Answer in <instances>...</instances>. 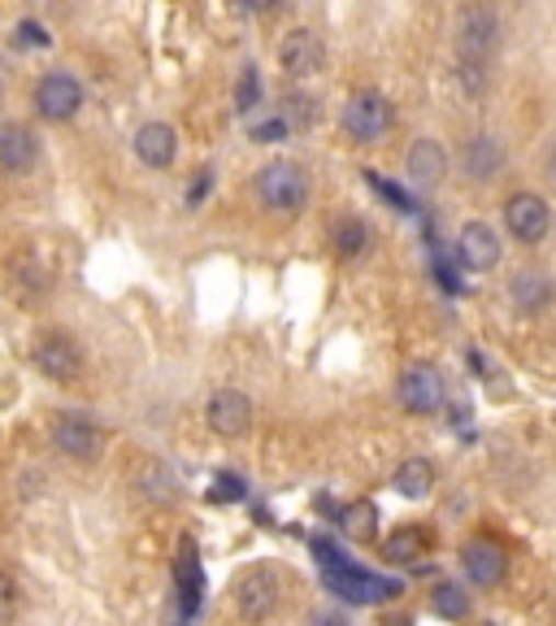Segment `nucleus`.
<instances>
[{"mask_svg":"<svg viewBox=\"0 0 556 626\" xmlns=\"http://www.w3.org/2000/svg\"><path fill=\"white\" fill-rule=\"evenodd\" d=\"M314 626H352V623H348L343 614H318V618H314Z\"/></svg>","mask_w":556,"mask_h":626,"instance_id":"nucleus-29","label":"nucleus"},{"mask_svg":"<svg viewBox=\"0 0 556 626\" xmlns=\"http://www.w3.org/2000/svg\"><path fill=\"white\" fill-rule=\"evenodd\" d=\"M461 570H465L469 583L496 588V583L504 579V570H509V557H504V548H500L496 539L478 535V539H465V544H461Z\"/></svg>","mask_w":556,"mask_h":626,"instance_id":"nucleus-12","label":"nucleus"},{"mask_svg":"<svg viewBox=\"0 0 556 626\" xmlns=\"http://www.w3.org/2000/svg\"><path fill=\"white\" fill-rule=\"evenodd\" d=\"M327 566H331V588L343 601H352V605H378V601H392V596L400 592V588L387 583V579H374V574H361V570L343 566L339 553H334Z\"/></svg>","mask_w":556,"mask_h":626,"instance_id":"nucleus-11","label":"nucleus"},{"mask_svg":"<svg viewBox=\"0 0 556 626\" xmlns=\"http://www.w3.org/2000/svg\"><path fill=\"white\" fill-rule=\"evenodd\" d=\"M431 610L435 618H447V623H465L469 618V592L461 583H440L431 592Z\"/></svg>","mask_w":556,"mask_h":626,"instance_id":"nucleus-24","label":"nucleus"},{"mask_svg":"<svg viewBox=\"0 0 556 626\" xmlns=\"http://www.w3.org/2000/svg\"><path fill=\"white\" fill-rule=\"evenodd\" d=\"M135 488H139L144 501H174V479H170V470L161 462H144L139 475H135Z\"/></svg>","mask_w":556,"mask_h":626,"instance_id":"nucleus-23","label":"nucleus"},{"mask_svg":"<svg viewBox=\"0 0 556 626\" xmlns=\"http://www.w3.org/2000/svg\"><path fill=\"white\" fill-rule=\"evenodd\" d=\"M331 244L339 257H361V252L370 249V227L361 218H339L331 231Z\"/></svg>","mask_w":556,"mask_h":626,"instance_id":"nucleus-25","label":"nucleus"},{"mask_svg":"<svg viewBox=\"0 0 556 626\" xmlns=\"http://www.w3.org/2000/svg\"><path fill=\"white\" fill-rule=\"evenodd\" d=\"M396 123V110H392V101L383 96V92H356L348 105H343V130L352 135V139H365V144H374V139H383L387 130Z\"/></svg>","mask_w":556,"mask_h":626,"instance_id":"nucleus-5","label":"nucleus"},{"mask_svg":"<svg viewBox=\"0 0 556 626\" xmlns=\"http://www.w3.org/2000/svg\"><path fill=\"white\" fill-rule=\"evenodd\" d=\"M35 371L53 383H75L83 371V349L66 331H44L35 340Z\"/></svg>","mask_w":556,"mask_h":626,"instance_id":"nucleus-8","label":"nucleus"},{"mask_svg":"<svg viewBox=\"0 0 556 626\" xmlns=\"http://www.w3.org/2000/svg\"><path fill=\"white\" fill-rule=\"evenodd\" d=\"M13 614H18V583L9 574H0V626L13 623Z\"/></svg>","mask_w":556,"mask_h":626,"instance_id":"nucleus-27","label":"nucleus"},{"mask_svg":"<svg viewBox=\"0 0 556 626\" xmlns=\"http://www.w3.org/2000/svg\"><path fill=\"white\" fill-rule=\"evenodd\" d=\"M392 488H396L400 497H409V501H422V497H431V488H435V466H431L427 457H409V462L396 466Z\"/></svg>","mask_w":556,"mask_h":626,"instance_id":"nucleus-20","label":"nucleus"},{"mask_svg":"<svg viewBox=\"0 0 556 626\" xmlns=\"http://www.w3.org/2000/svg\"><path fill=\"white\" fill-rule=\"evenodd\" d=\"M447 148L440 139H431V135H422L413 148H409V157H405V174H409V183L418 187V192H435L440 183L447 179Z\"/></svg>","mask_w":556,"mask_h":626,"instance_id":"nucleus-14","label":"nucleus"},{"mask_svg":"<svg viewBox=\"0 0 556 626\" xmlns=\"http://www.w3.org/2000/svg\"><path fill=\"white\" fill-rule=\"evenodd\" d=\"M205 418H209V431L223 435V440H239L248 435L252 426V400L239 391V387H218L205 405Z\"/></svg>","mask_w":556,"mask_h":626,"instance_id":"nucleus-10","label":"nucleus"},{"mask_svg":"<svg viewBox=\"0 0 556 626\" xmlns=\"http://www.w3.org/2000/svg\"><path fill=\"white\" fill-rule=\"evenodd\" d=\"M53 444L70 457V462H97L105 453V431L88 418V413H57L53 422Z\"/></svg>","mask_w":556,"mask_h":626,"instance_id":"nucleus-7","label":"nucleus"},{"mask_svg":"<svg viewBox=\"0 0 556 626\" xmlns=\"http://www.w3.org/2000/svg\"><path fill=\"white\" fill-rule=\"evenodd\" d=\"M378 626H413L409 618H387V623H378Z\"/></svg>","mask_w":556,"mask_h":626,"instance_id":"nucleus-30","label":"nucleus"},{"mask_svg":"<svg viewBox=\"0 0 556 626\" xmlns=\"http://www.w3.org/2000/svg\"><path fill=\"white\" fill-rule=\"evenodd\" d=\"M427 548H431V535H427L422 526H400V531L383 544V557H387L392 566H409V561L427 557Z\"/></svg>","mask_w":556,"mask_h":626,"instance_id":"nucleus-22","label":"nucleus"},{"mask_svg":"<svg viewBox=\"0 0 556 626\" xmlns=\"http://www.w3.org/2000/svg\"><path fill=\"white\" fill-rule=\"evenodd\" d=\"M214 501H243V483L235 479V475H223L218 483H214V492H209Z\"/></svg>","mask_w":556,"mask_h":626,"instance_id":"nucleus-28","label":"nucleus"},{"mask_svg":"<svg viewBox=\"0 0 556 626\" xmlns=\"http://www.w3.org/2000/svg\"><path fill=\"white\" fill-rule=\"evenodd\" d=\"M456 257L465 270L483 274V270H496L500 265V236L487 227V223H465L461 236H456Z\"/></svg>","mask_w":556,"mask_h":626,"instance_id":"nucleus-15","label":"nucleus"},{"mask_svg":"<svg viewBox=\"0 0 556 626\" xmlns=\"http://www.w3.org/2000/svg\"><path fill=\"white\" fill-rule=\"evenodd\" d=\"M339 531H343V539H352V544H370L374 535H378V509L374 501H352L339 509Z\"/></svg>","mask_w":556,"mask_h":626,"instance_id":"nucleus-21","label":"nucleus"},{"mask_svg":"<svg viewBox=\"0 0 556 626\" xmlns=\"http://www.w3.org/2000/svg\"><path fill=\"white\" fill-rule=\"evenodd\" d=\"M456 48H461L465 66H483L500 48V18L491 9H483V4L465 9L461 22H456Z\"/></svg>","mask_w":556,"mask_h":626,"instance_id":"nucleus-4","label":"nucleus"},{"mask_svg":"<svg viewBox=\"0 0 556 626\" xmlns=\"http://www.w3.org/2000/svg\"><path fill=\"white\" fill-rule=\"evenodd\" d=\"M504 227L518 244H544L553 231V209L540 192H513L504 201Z\"/></svg>","mask_w":556,"mask_h":626,"instance_id":"nucleus-2","label":"nucleus"},{"mask_svg":"<svg viewBox=\"0 0 556 626\" xmlns=\"http://www.w3.org/2000/svg\"><path fill=\"white\" fill-rule=\"evenodd\" d=\"M279 66H283V75H292V79H314V75L327 66V44H322V35L309 31V26L287 31L283 44H279Z\"/></svg>","mask_w":556,"mask_h":626,"instance_id":"nucleus-9","label":"nucleus"},{"mask_svg":"<svg viewBox=\"0 0 556 626\" xmlns=\"http://www.w3.org/2000/svg\"><path fill=\"white\" fill-rule=\"evenodd\" d=\"M504 161H509V152H504V144L496 135H474L461 148V166H465V174L474 183H491L504 170Z\"/></svg>","mask_w":556,"mask_h":626,"instance_id":"nucleus-18","label":"nucleus"},{"mask_svg":"<svg viewBox=\"0 0 556 626\" xmlns=\"http://www.w3.org/2000/svg\"><path fill=\"white\" fill-rule=\"evenodd\" d=\"M261 105V70L257 66H243L239 70V83H235V110L239 114H252Z\"/></svg>","mask_w":556,"mask_h":626,"instance_id":"nucleus-26","label":"nucleus"},{"mask_svg":"<svg viewBox=\"0 0 556 626\" xmlns=\"http://www.w3.org/2000/svg\"><path fill=\"white\" fill-rule=\"evenodd\" d=\"M39 161V139L22 123L0 126V174H31Z\"/></svg>","mask_w":556,"mask_h":626,"instance_id":"nucleus-16","label":"nucleus"},{"mask_svg":"<svg viewBox=\"0 0 556 626\" xmlns=\"http://www.w3.org/2000/svg\"><path fill=\"white\" fill-rule=\"evenodd\" d=\"M553 296H556L553 278H548L544 270H518L513 283H509V300H513V309L526 314V318L544 314V309L553 305Z\"/></svg>","mask_w":556,"mask_h":626,"instance_id":"nucleus-19","label":"nucleus"},{"mask_svg":"<svg viewBox=\"0 0 556 626\" xmlns=\"http://www.w3.org/2000/svg\"><path fill=\"white\" fill-rule=\"evenodd\" d=\"M35 110H39V118H48V123H70V118L83 110V83H79L75 75H66V70L44 75V79L35 83Z\"/></svg>","mask_w":556,"mask_h":626,"instance_id":"nucleus-6","label":"nucleus"},{"mask_svg":"<svg viewBox=\"0 0 556 626\" xmlns=\"http://www.w3.org/2000/svg\"><path fill=\"white\" fill-rule=\"evenodd\" d=\"M257 196L279 214H300L309 201V174L296 161H270L257 174Z\"/></svg>","mask_w":556,"mask_h":626,"instance_id":"nucleus-1","label":"nucleus"},{"mask_svg":"<svg viewBox=\"0 0 556 626\" xmlns=\"http://www.w3.org/2000/svg\"><path fill=\"white\" fill-rule=\"evenodd\" d=\"M0 105H4V88H0Z\"/></svg>","mask_w":556,"mask_h":626,"instance_id":"nucleus-32","label":"nucleus"},{"mask_svg":"<svg viewBox=\"0 0 556 626\" xmlns=\"http://www.w3.org/2000/svg\"><path fill=\"white\" fill-rule=\"evenodd\" d=\"M548 179L556 183V148H553V157H548Z\"/></svg>","mask_w":556,"mask_h":626,"instance_id":"nucleus-31","label":"nucleus"},{"mask_svg":"<svg viewBox=\"0 0 556 626\" xmlns=\"http://www.w3.org/2000/svg\"><path fill=\"white\" fill-rule=\"evenodd\" d=\"M396 396L409 413H435L444 405V375L435 366H409L396 383Z\"/></svg>","mask_w":556,"mask_h":626,"instance_id":"nucleus-13","label":"nucleus"},{"mask_svg":"<svg viewBox=\"0 0 556 626\" xmlns=\"http://www.w3.org/2000/svg\"><path fill=\"white\" fill-rule=\"evenodd\" d=\"M235 610L248 623H265L279 610V574L270 566H248L235 579Z\"/></svg>","mask_w":556,"mask_h":626,"instance_id":"nucleus-3","label":"nucleus"},{"mask_svg":"<svg viewBox=\"0 0 556 626\" xmlns=\"http://www.w3.org/2000/svg\"><path fill=\"white\" fill-rule=\"evenodd\" d=\"M135 157L148 170H170L179 157V130L170 123H144L135 130Z\"/></svg>","mask_w":556,"mask_h":626,"instance_id":"nucleus-17","label":"nucleus"}]
</instances>
